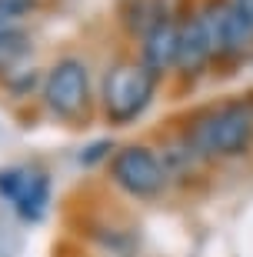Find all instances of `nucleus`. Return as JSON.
Here are the masks:
<instances>
[{
  "label": "nucleus",
  "mask_w": 253,
  "mask_h": 257,
  "mask_svg": "<svg viewBox=\"0 0 253 257\" xmlns=\"http://www.w3.org/2000/svg\"><path fill=\"white\" fill-rule=\"evenodd\" d=\"M187 144L200 157H233L253 144V107L246 100H230L203 114L193 124Z\"/></svg>",
  "instance_id": "1"
},
{
  "label": "nucleus",
  "mask_w": 253,
  "mask_h": 257,
  "mask_svg": "<svg viewBox=\"0 0 253 257\" xmlns=\"http://www.w3.org/2000/svg\"><path fill=\"white\" fill-rule=\"evenodd\" d=\"M157 74L140 60H117L100 80V107L110 124H130L153 104Z\"/></svg>",
  "instance_id": "2"
},
{
  "label": "nucleus",
  "mask_w": 253,
  "mask_h": 257,
  "mask_svg": "<svg viewBox=\"0 0 253 257\" xmlns=\"http://www.w3.org/2000/svg\"><path fill=\"white\" fill-rule=\"evenodd\" d=\"M44 104L50 114L60 120H84L94 107V84H90V70L80 57H60L40 84Z\"/></svg>",
  "instance_id": "3"
},
{
  "label": "nucleus",
  "mask_w": 253,
  "mask_h": 257,
  "mask_svg": "<svg viewBox=\"0 0 253 257\" xmlns=\"http://www.w3.org/2000/svg\"><path fill=\"white\" fill-rule=\"evenodd\" d=\"M110 174L123 194L140 197V200L160 197L170 181L167 161L147 144H123V147H117V154L110 157Z\"/></svg>",
  "instance_id": "4"
},
{
  "label": "nucleus",
  "mask_w": 253,
  "mask_h": 257,
  "mask_svg": "<svg viewBox=\"0 0 253 257\" xmlns=\"http://www.w3.org/2000/svg\"><path fill=\"white\" fill-rule=\"evenodd\" d=\"M203 24L210 30V44H213V57H233L253 40L246 24L236 17V10L230 0H206L203 7Z\"/></svg>",
  "instance_id": "5"
},
{
  "label": "nucleus",
  "mask_w": 253,
  "mask_h": 257,
  "mask_svg": "<svg viewBox=\"0 0 253 257\" xmlns=\"http://www.w3.org/2000/svg\"><path fill=\"white\" fill-rule=\"evenodd\" d=\"M213 60V44H210V30L203 24V14L193 10L187 17H180V40H177V70L183 77H197L206 70Z\"/></svg>",
  "instance_id": "6"
},
{
  "label": "nucleus",
  "mask_w": 253,
  "mask_h": 257,
  "mask_svg": "<svg viewBox=\"0 0 253 257\" xmlns=\"http://www.w3.org/2000/svg\"><path fill=\"white\" fill-rule=\"evenodd\" d=\"M177 40H180V20L173 14H163L157 24L140 34V64L150 74H163L177 67Z\"/></svg>",
  "instance_id": "7"
},
{
  "label": "nucleus",
  "mask_w": 253,
  "mask_h": 257,
  "mask_svg": "<svg viewBox=\"0 0 253 257\" xmlns=\"http://www.w3.org/2000/svg\"><path fill=\"white\" fill-rule=\"evenodd\" d=\"M10 204H14V210L27 224L40 220L44 210H47V204H50V174L37 171V167H24V181H20L17 197L10 200Z\"/></svg>",
  "instance_id": "8"
},
{
  "label": "nucleus",
  "mask_w": 253,
  "mask_h": 257,
  "mask_svg": "<svg viewBox=\"0 0 253 257\" xmlns=\"http://www.w3.org/2000/svg\"><path fill=\"white\" fill-rule=\"evenodd\" d=\"M34 40L24 27H0V77H10L14 70L30 60Z\"/></svg>",
  "instance_id": "9"
},
{
  "label": "nucleus",
  "mask_w": 253,
  "mask_h": 257,
  "mask_svg": "<svg viewBox=\"0 0 253 257\" xmlns=\"http://www.w3.org/2000/svg\"><path fill=\"white\" fill-rule=\"evenodd\" d=\"M113 154H117L113 141L110 137H100V141L87 144L84 151H80V164H84V167H97L100 161H107V157H113Z\"/></svg>",
  "instance_id": "10"
},
{
  "label": "nucleus",
  "mask_w": 253,
  "mask_h": 257,
  "mask_svg": "<svg viewBox=\"0 0 253 257\" xmlns=\"http://www.w3.org/2000/svg\"><path fill=\"white\" fill-rule=\"evenodd\" d=\"M20 181H24V167H4V171H0V197L14 200Z\"/></svg>",
  "instance_id": "11"
},
{
  "label": "nucleus",
  "mask_w": 253,
  "mask_h": 257,
  "mask_svg": "<svg viewBox=\"0 0 253 257\" xmlns=\"http://www.w3.org/2000/svg\"><path fill=\"white\" fill-rule=\"evenodd\" d=\"M34 4H37V0H0V27H7V20L27 14Z\"/></svg>",
  "instance_id": "12"
},
{
  "label": "nucleus",
  "mask_w": 253,
  "mask_h": 257,
  "mask_svg": "<svg viewBox=\"0 0 253 257\" xmlns=\"http://www.w3.org/2000/svg\"><path fill=\"white\" fill-rule=\"evenodd\" d=\"M233 4V10H236V17L246 24V30L253 34V0H230Z\"/></svg>",
  "instance_id": "13"
}]
</instances>
